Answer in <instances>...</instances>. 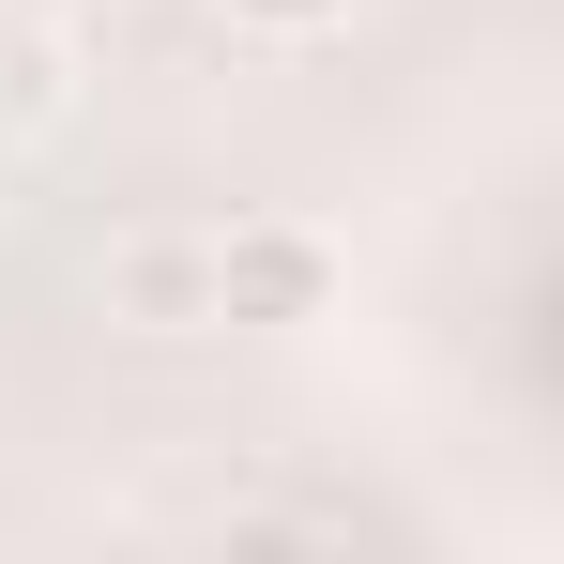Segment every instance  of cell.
I'll use <instances>...</instances> for the list:
<instances>
[{"mask_svg": "<svg viewBox=\"0 0 564 564\" xmlns=\"http://www.w3.org/2000/svg\"><path fill=\"white\" fill-rule=\"evenodd\" d=\"M214 275H229V336H321L336 290H351V245L321 214H229L214 229Z\"/></svg>", "mask_w": 564, "mask_h": 564, "instance_id": "1", "label": "cell"}, {"mask_svg": "<svg viewBox=\"0 0 564 564\" xmlns=\"http://www.w3.org/2000/svg\"><path fill=\"white\" fill-rule=\"evenodd\" d=\"M107 321L184 351V336H229V275H214V229H122L107 245Z\"/></svg>", "mask_w": 564, "mask_h": 564, "instance_id": "2", "label": "cell"}, {"mask_svg": "<svg viewBox=\"0 0 564 564\" xmlns=\"http://www.w3.org/2000/svg\"><path fill=\"white\" fill-rule=\"evenodd\" d=\"M214 15H229L245 46H336V31H351L367 0H214Z\"/></svg>", "mask_w": 564, "mask_h": 564, "instance_id": "3", "label": "cell"}]
</instances>
